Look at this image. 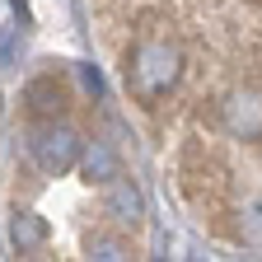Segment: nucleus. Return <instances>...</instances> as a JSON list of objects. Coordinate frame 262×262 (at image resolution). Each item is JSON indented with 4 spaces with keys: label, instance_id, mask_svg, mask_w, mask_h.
<instances>
[{
    "label": "nucleus",
    "instance_id": "5",
    "mask_svg": "<svg viewBox=\"0 0 262 262\" xmlns=\"http://www.w3.org/2000/svg\"><path fill=\"white\" fill-rule=\"evenodd\" d=\"M103 206H108V215L122 220V225H136V220H141V196H136V187H131L122 173L108 178V196H103Z\"/></svg>",
    "mask_w": 262,
    "mask_h": 262
},
{
    "label": "nucleus",
    "instance_id": "7",
    "mask_svg": "<svg viewBox=\"0 0 262 262\" xmlns=\"http://www.w3.org/2000/svg\"><path fill=\"white\" fill-rule=\"evenodd\" d=\"M84 173H89V183H108V178H117L122 169H117V155L103 145V141H94V150L84 155Z\"/></svg>",
    "mask_w": 262,
    "mask_h": 262
},
{
    "label": "nucleus",
    "instance_id": "9",
    "mask_svg": "<svg viewBox=\"0 0 262 262\" xmlns=\"http://www.w3.org/2000/svg\"><path fill=\"white\" fill-rule=\"evenodd\" d=\"M248 5H253V10H262V0H248Z\"/></svg>",
    "mask_w": 262,
    "mask_h": 262
},
{
    "label": "nucleus",
    "instance_id": "3",
    "mask_svg": "<svg viewBox=\"0 0 262 262\" xmlns=\"http://www.w3.org/2000/svg\"><path fill=\"white\" fill-rule=\"evenodd\" d=\"M220 126L239 141L262 145V84H244L229 98H220Z\"/></svg>",
    "mask_w": 262,
    "mask_h": 262
},
{
    "label": "nucleus",
    "instance_id": "2",
    "mask_svg": "<svg viewBox=\"0 0 262 262\" xmlns=\"http://www.w3.org/2000/svg\"><path fill=\"white\" fill-rule=\"evenodd\" d=\"M28 155L38 159V169L42 173H71L75 169V159H80V136L71 126H61L56 117L52 122H33L28 126Z\"/></svg>",
    "mask_w": 262,
    "mask_h": 262
},
{
    "label": "nucleus",
    "instance_id": "4",
    "mask_svg": "<svg viewBox=\"0 0 262 262\" xmlns=\"http://www.w3.org/2000/svg\"><path fill=\"white\" fill-rule=\"evenodd\" d=\"M66 103H71V94H66V84L56 75H38V80H28L24 84V108L33 122H52L66 113Z\"/></svg>",
    "mask_w": 262,
    "mask_h": 262
},
{
    "label": "nucleus",
    "instance_id": "6",
    "mask_svg": "<svg viewBox=\"0 0 262 262\" xmlns=\"http://www.w3.org/2000/svg\"><path fill=\"white\" fill-rule=\"evenodd\" d=\"M10 239H14L19 253H33V248H42V244H47V225H42L38 215L19 211V215L10 220Z\"/></svg>",
    "mask_w": 262,
    "mask_h": 262
},
{
    "label": "nucleus",
    "instance_id": "1",
    "mask_svg": "<svg viewBox=\"0 0 262 262\" xmlns=\"http://www.w3.org/2000/svg\"><path fill=\"white\" fill-rule=\"evenodd\" d=\"M178 66H183V56H178V47L169 38H155V33L136 38L131 52H126V89H131V98L145 103V108H159V98L178 80Z\"/></svg>",
    "mask_w": 262,
    "mask_h": 262
},
{
    "label": "nucleus",
    "instance_id": "8",
    "mask_svg": "<svg viewBox=\"0 0 262 262\" xmlns=\"http://www.w3.org/2000/svg\"><path fill=\"white\" fill-rule=\"evenodd\" d=\"M239 234H244L248 244H262V196L244 206V225H239Z\"/></svg>",
    "mask_w": 262,
    "mask_h": 262
}]
</instances>
